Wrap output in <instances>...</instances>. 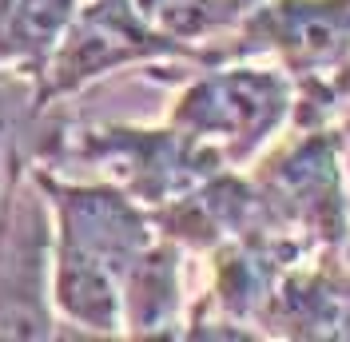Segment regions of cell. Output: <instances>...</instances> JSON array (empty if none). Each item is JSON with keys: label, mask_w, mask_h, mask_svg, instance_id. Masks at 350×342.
Listing matches in <instances>:
<instances>
[{"label": "cell", "mask_w": 350, "mask_h": 342, "mask_svg": "<svg viewBox=\"0 0 350 342\" xmlns=\"http://www.w3.org/2000/svg\"><path fill=\"white\" fill-rule=\"evenodd\" d=\"M36 140H24L0 168V339L40 342L60 334L52 302V203L32 175Z\"/></svg>", "instance_id": "obj_1"}, {"label": "cell", "mask_w": 350, "mask_h": 342, "mask_svg": "<svg viewBox=\"0 0 350 342\" xmlns=\"http://www.w3.org/2000/svg\"><path fill=\"white\" fill-rule=\"evenodd\" d=\"M295 116V80L279 64H207L175 96L167 124L215 148L227 168L259 155Z\"/></svg>", "instance_id": "obj_2"}, {"label": "cell", "mask_w": 350, "mask_h": 342, "mask_svg": "<svg viewBox=\"0 0 350 342\" xmlns=\"http://www.w3.org/2000/svg\"><path fill=\"white\" fill-rule=\"evenodd\" d=\"M267 231L295 235L314 251H338L350 235L342 135L330 124L295 128L279 151L251 171Z\"/></svg>", "instance_id": "obj_3"}, {"label": "cell", "mask_w": 350, "mask_h": 342, "mask_svg": "<svg viewBox=\"0 0 350 342\" xmlns=\"http://www.w3.org/2000/svg\"><path fill=\"white\" fill-rule=\"evenodd\" d=\"M255 56H275L295 88L330 84L350 60V0H259L235 32L203 44V68Z\"/></svg>", "instance_id": "obj_4"}, {"label": "cell", "mask_w": 350, "mask_h": 342, "mask_svg": "<svg viewBox=\"0 0 350 342\" xmlns=\"http://www.w3.org/2000/svg\"><path fill=\"white\" fill-rule=\"evenodd\" d=\"M155 60H187L203 68V48H187L159 36L152 24L135 12L131 0H80L72 24L48 56L40 80V104L52 107L92 80L128 64H155Z\"/></svg>", "instance_id": "obj_5"}, {"label": "cell", "mask_w": 350, "mask_h": 342, "mask_svg": "<svg viewBox=\"0 0 350 342\" xmlns=\"http://www.w3.org/2000/svg\"><path fill=\"white\" fill-rule=\"evenodd\" d=\"M64 151L72 159L100 168L116 187L139 199L148 211L187 195L203 179L227 168L215 148L183 135L172 124L167 128H131V124L92 128L64 140Z\"/></svg>", "instance_id": "obj_6"}, {"label": "cell", "mask_w": 350, "mask_h": 342, "mask_svg": "<svg viewBox=\"0 0 350 342\" xmlns=\"http://www.w3.org/2000/svg\"><path fill=\"white\" fill-rule=\"evenodd\" d=\"M183 247L159 235L124 278V334L172 339L183 334Z\"/></svg>", "instance_id": "obj_7"}, {"label": "cell", "mask_w": 350, "mask_h": 342, "mask_svg": "<svg viewBox=\"0 0 350 342\" xmlns=\"http://www.w3.org/2000/svg\"><path fill=\"white\" fill-rule=\"evenodd\" d=\"M131 4L159 36H167L175 44L203 48V44L223 36L211 0H131Z\"/></svg>", "instance_id": "obj_8"}, {"label": "cell", "mask_w": 350, "mask_h": 342, "mask_svg": "<svg viewBox=\"0 0 350 342\" xmlns=\"http://www.w3.org/2000/svg\"><path fill=\"white\" fill-rule=\"evenodd\" d=\"M259 0H211V8H215V16H219V28H223V36L227 32H235L239 28V21L255 8Z\"/></svg>", "instance_id": "obj_9"}, {"label": "cell", "mask_w": 350, "mask_h": 342, "mask_svg": "<svg viewBox=\"0 0 350 342\" xmlns=\"http://www.w3.org/2000/svg\"><path fill=\"white\" fill-rule=\"evenodd\" d=\"M330 88H334V100H338V104H342V100H350V60H347V68L330 80Z\"/></svg>", "instance_id": "obj_10"}]
</instances>
